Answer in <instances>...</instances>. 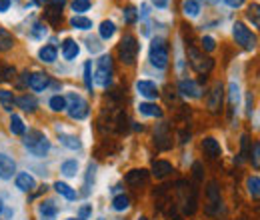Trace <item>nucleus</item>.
<instances>
[{"instance_id": "a18cd8bd", "label": "nucleus", "mask_w": 260, "mask_h": 220, "mask_svg": "<svg viewBox=\"0 0 260 220\" xmlns=\"http://www.w3.org/2000/svg\"><path fill=\"white\" fill-rule=\"evenodd\" d=\"M46 18H48V22H50L52 26H58V22L62 20L60 8H50V10H48V14H46Z\"/></svg>"}, {"instance_id": "bf43d9fd", "label": "nucleus", "mask_w": 260, "mask_h": 220, "mask_svg": "<svg viewBox=\"0 0 260 220\" xmlns=\"http://www.w3.org/2000/svg\"><path fill=\"white\" fill-rule=\"evenodd\" d=\"M34 4H44V2H46V0H32Z\"/></svg>"}, {"instance_id": "37998d69", "label": "nucleus", "mask_w": 260, "mask_h": 220, "mask_svg": "<svg viewBox=\"0 0 260 220\" xmlns=\"http://www.w3.org/2000/svg\"><path fill=\"white\" fill-rule=\"evenodd\" d=\"M250 162H252V166L258 170L260 168V142L256 140L254 144H252V150H250Z\"/></svg>"}, {"instance_id": "2eb2a0df", "label": "nucleus", "mask_w": 260, "mask_h": 220, "mask_svg": "<svg viewBox=\"0 0 260 220\" xmlns=\"http://www.w3.org/2000/svg\"><path fill=\"white\" fill-rule=\"evenodd\" d=\"M14 184H16V188L20 190V192H32L36 188V180H34L32 174H28V172L14 174Z\"/></svg>"}, {"instance_id": "79ce46f5", "label": "nucleus", "mask_w": 260, "mask_h": 220, "mask_svg": "<svg viewBox=\"0 0 260 220\" xmlns=\"http://www.w3.org/2000/svg\"><path fill=\"white\" fill-rule=\"evenodd\" d=\"M200 46H202V52H214L216 40H214L212 36H202V38H200Z\"/></svg>"}, {"instance_id": "09e8293b", "label": "nucleus", "mask_w": 260, "mask_h": 220, "mask_svg": "<svg viewBox=\"0 0 260 220\" xmlns=\"http://www.w3.org/2000/svg\"><path fill=\"white\" fill-rule=\"evenodd\" d=\"M240 144H242V150H240V156L246 158L248 156V136L246 134H242V138H240Z\"/></svg>"}, {"instance_id": "c756f323", "label": "nucleus", "mask_w": 260, "mask_h": 220, "mask_svg": "<svg viewBox=\"0 0 260 220\" xmlns=\"http://www.w3.org/2000/svg\"><path fill=\"white\" fill-rule=\"evenodd\" d=\"M70 26L76 28V30H90V28H92V20L86 18V16H78V14H74V16L70 18Z\"/></svg>"}, {"instance_id": "c9c22d12", "label": "nucleus", "mask_w": 260, "mask_h": 220, "mask_svg": "<svg viewBox=\"0 0 260 220\" xmlns=\"http://www.w3.org/2000/svg\"><path fill=\"white\" fill-rule=\"evenodd\" d=\"M48 106H50V110H54V112H64L66 110V98L60 95H54L50 100H48Z\"/></svg>"}, {"instance_id": "6ab92c4d", "label": "nucleus", "mask_w": 260, "mask_h": 220, "mask_svg": "<svg viewBox=\"0 0 260 220\" xmlns=\"http://www.w3.org/2000/svg\"><path fill=\"white\" fill-rule=\"evenodd\" d=\"M146 180H148V170H144V168L130 170L128 174H126V184L132 186V188H140Z\"/></svg>"}, {"instance_id": "e2e57ef3", "label": "nucleus", "mask_w": 260, "mask_h": 220, "mask_svg": "<svg viewBox=\"0 0 260 220\" xmlns=\"http://www.w3.org/2000/svg\"><path fill=\"white\" fill-rule=\"evenodd\" d=\"M138 220H148V218H146V216H140V218H138Z\"/></svg>"}, {"instance_id": "f704fd0d", "label": "nucleus", "mask_w": 260, "mask_h": 220, "mask_svg": "<svg viewBox=\"0 0 260 220\" xmlns=\"http://www.w3.org/2000/svg\"><path fill=\"white\" fill-rule=\"evenodd\" d=\"M12 78H16V68L10 66V64H2L0 66V84L10 82Z\"/></svg>"}, {"instance_id": "0eeeda50", "label": "nucleus", "mask_w": 260, "mask_h": 220, "mask_svg": "<svg viewBox=\"0 0 260 220\" xmlns=\"http://www.w3.org/2000/svg\"><path fill=\"white\" fill-rule=\"evenodd\" d=\"M188 62L194 68L198 74H208L214 68V60L210 56H204V52L196 50L194 46L188 48Z\"/></svg>"}, {"instance_id": "49530a36", "label": "nucleus", "mask_w": 260, "mask_h": 220, "mask_svg": "<svg viewBox=\"0 0 260 220\" xmlns=\"http://www.w3.org/2000/svg\"><path fill=\"white\" fill-rule=\"evenodd\" d=\"M90 214H92V204H84V206H80V210H78V218L76 220H88Z\"/></svg>"}, {"instance_id": "7c9ffc66", "label": "nucleus", "mask_w": 260, "mask_h": 220, "mask_svg": "<svg viewBox=\"0 0 260 220\" xmlns=\"http://www.w3.org/2000/svg\"><path fill=\"white\" fill-rule=\"evenodd\" d=\"M182 12H184V16H188V18H196V16L200 14V2H196V0H184Z\"/></svg>"}, {"instance_id": "ea45409f", "label": "nucleus", "mask_w": 260, "mask_h": 220, "mask_svg": "<svg viewBox=\"0 0 260 220\" xmlns=\"http://www.w3.org/2000/svg\"><path fill=\"white\" fill-rule=\"evenodd\" d=\"M228 100H230V106L236 108V104L240 100V88L236 82H230V86H228Z\"/></svg>"}, {"instance_id": "423d86ee", "label": "nucleus", "mask_w": 260, "mask_h": 220, "mask_svg": "<svg viewBox=\"0 0 260 220\" xmlns=\"http://www.w3.org/2000/svg\"><path fill=\"white\" fill-rule=\"evenodd\" d=\"M232 36H234V42L240 46V48H244V50H254L256 48V34L250 30L244 22H234V26H232Z\"/></svg>"}, {"instance_id": "8fccbe9b", "label": "nucleus", "mask_w": 260, "mask_h": 220, "mask_svg": "<svg viewBox=\"0 0 260 220\" xmlns=\"http://www.w3.org/2000/svg\"><path fill=\"white\" fill-rule=\"evenodd\" d=\"M192 172H194V180L200 182V180H202V164H200V162H194V164H192Z\"/></svg>"}, {"instance_id": "bb28decb", "label": "nucleus", "mask_w": 260, "mask_h": 220, "mask_svg": "<svg viewBox=\"0 0 260 220\" xmlns=\"http://www.w3.org/2000/svg\"><path fill=\"white\" fill-rule=\"evenodd\" d=\"M14 48V36L0 26V52H8Z\"/></svg>"}, {"instance_id": "dca6fc26", "label": "nucleus", "mask_w": 260, "mask_h": 220, "mask_svg": "<svg viewBox=\"0 0 260 220\" xmlns=\"http://www.w3.org/2000/svg\"><path fill=\"white\" fill-rule=\"evenodd\" d=\"M60 52H62V58H64V60L72 62V60H76V56L80 54V46H78V42H76L74 38H64Z\"/></svg>"}, {"instance_id": "f8f14e48", "label": "nucleus", "mask_w": 260, "mask_h": 220, "mask_svg": "<svg viewBox=\"0 0 260 220\" xmlns=\"http://www.w3.org/2000/svg\"><path fill=\"white\" fill-rule=\"evenodd\" d=\"M16 174V162L14 158H10L8 154L0 152V178L2 180H10Z\"/></svg>"}, {"instance_id": "0e129e2a", "label": "nucleus", "mask_w": 260, "mask_h": 220, "mask_svg": "<svg viewBox=\"0 0 260 220\" xmlns=\"http://www.w3.org/2000/svg\"><path fill=\"white\" fill-rule=\"evenodd\" d=\"M66 220H76V218H66Z\"/></svg>"}, {"instance_id": "473e14b6", "label": "nucleus", "mask_w": 260, "mask_h": 220, "mask_svg": "<svg viewBox=\"0 0 260 220\" xmlns=\"http://www.w3.org/2000/svg\"><path fill=\"white\" fill-rule=\"evenodd\" d=\"M0 106L6 110V112H12V108H14V95L10 92V90H0Z\"/></svg>"}, {"instance_id": "69168bd1", "label": "nucleus", "mask_w": 260, "mask_h": 220, "mask_svg": "<svg viewBox=\"0 0 260 220\" xmlns=\"http://www.w3.org/2000/svg\"><path fill=\"white\" fill-rule=\"evenodd\" d=\"M98 220H104V218H98Z\"/></svg>"}, {"instance_id": "a211bd4d", "label": "nucleus", "mask_w": 260, "mask_h": 220, "mask_svg": "<svg viewBox=\"0 0 260 220\" xmlns=\"http://www.w3.org/2000/svg\"><path fill=\"white\" fill-rule=\"evenodd\" d=\"M178 90H180V95L188 96V98H200L202 96V88L196 84L194 80H188V78L178 82Z\"/></svg>"}, {"instance_id": "20e7f679", "label": "nucleus", "mask_w": 260, "mask_h": 220, "mask_svg": "<svg viewBox=\"0 0 260 220\" xmlns=\"http://www.w3.org/2000/svg\"><path fill=\"white\" fill-rule=\"evenodd\" d=\"M66 98V112L72 120H84L88 114H90V106L88 102L76 92H70Z\"/></svg>"}, {"instance_id": "1a4fd4ad", "label": "nucleus", "mask_w": 260, "mask_h": 220, "mask_svg": "<svg viewBox=\"0 0 260 220\" xmlns=\"http://www.w3.org/2000/svg\"><path fill=\"white\" fill-rule=\"evenodd\" d=\"M136 92L142 96V98H146V100H156L160 92H158V86L152 82V80H138L136 82Z\"/></svg>"}, {"instance_id": "f257e3e1", "label": "nucleus", "mask_w": 260, "mask_h": 220, "mask_svg": "<svg viewBox=\"0 0 260 220\" xmlns=\"http://www.w3.org/2000/svg\"><path fill=\"white\" fill-rule=\"evenodd\" d=\"M22 144L24 148L36 158H44L50 150V140L42 130H28L22 134Z\"/></svg>"}, {"instance_id": "c85d7f7f", "label": "nucleus", "mask_w": 260, "mask_h": 220, "mask_svg": "<svg viewBox=\"0 0 260 220\" xmlns=\"http://www.w3.org/2000/svg\"><path fill=\"white\" fill-rule=\"evenodd\" d=\"M94 176H96V164L90 162L88 168H86V178H84V190H82L84 196L90 194V188H92V184H94Z\"/></svg>"}, {"instance_id": "6e6552de", "label": "nucleus", "mask_w": 260, "mask_h": 220, "mask_svg": "<svg viewBox=\"0 0 260 220\" xmlns=\"http://www.w3.org/2000/svg\"><path fill=\"white\" fill-rule=\"evenodd\" d=\"M218 208H220V188H218L216 180H210L208 188H206V212L212 216V214H216Z\"/></svg>"}, {"instance_id": "4468645a", "label": "nucleus", "mask_w": 260, "mask_h": 220, "mask_svg": "<svg viewBox=\"0 0 260 220\" xmlns=\"http://www.w3.org/2000/svg\"><path fill=\"white\" fill-rule=\"evenodd\" d=\"M50 84V76L46 72H32L30 74V80H28V86L32 88L34 92H44Z\"/></svg>"}, {"instance_id": "72a5a7b5", "label": "nucleus", "mask_w": 260, "mask_h": 220, "mask_svg": "<svg viewBox=\"0 0 260 220\" xmlns=\"http://www.w3.org/2000/svg\"><path fill=\"white\" fill-rule=\"evenodd\" d=\"M60 172L64 174L66 178L76 176V172H78V162H76V160H64V162L60 164Z\"/></svg>"}, {"instance_id": "5fc2aeb1", "label": "nucleus", "mask_w": 260, "mask_h": 220, "mask_svg": "<svg viewBox=\"0 0 260 220\" xmlns=\"http://www.w3.org/2000/svg\"><path fill=\"white\" fill-rule=\"evenodd\" d=\"M10 6H12V0H0V12H8Z\"/></svg>"}, {"instance_id": "e433bc0d", "label": "nucleus", "mask_w": 260, "mask_h": 220, "mask_svg": "<svg viewBox=\"0 0 260 220\" xmlns=\"http://www.w3.org/2000/svg\"><path fill=\"white\" fill-rule=\"evenodd\" d=\"M246 188H248L250 196H252L254 200H258V194H260V178L258 176H250V178L246 180Z\"/></svg>"}, {"instance_id": "58836bf2", "label": "nucleus", "mask_w": 260, "mask_h": 220, "mask_svg": "<svg viewBox=\"0 0 260 220\" xmlns=\"http://www.w3.org/2000/svg\"><path fill=\"white\" fill-rule=\"evenodd\" d=\"M72 10L78 14V16H82V12H88L90 10V6H92V2L90 0H72Z\"/></svg>"}, {"instance_id": "6e6d98bb", "label": "nucleus", "mask_w": 260, "mask_h": 220, "mask_svg": "<svg viewBox=\"0 0 260 220\" xmlns=\"http://www.w3.org/2000/svg\"><path fill=\"white\" fill-rule=\"evenodd\" d=\"M150 2H152V4H154V6H156V8H166V6H168V2H170V0H150Z\"/></svg>"}, {"instance_id": "f03ea898", "label": "nucleus", "mask_w": 260, "mask_h": 220, "mask_svg": "<svg viewBox=\"0 0 260 220\" xmlns=\"http://www.w3.org/2000/svg\"><path fill=\"white\" fill-rule=\"evenodd\" d=\"M148 60L154 68L164 70L168 62H170V50H168V42L164 40L162 36H154L148 48Z\"/></svg>"}, {"instance_id": "2f4dec72", "label": "nucleus", "mask_w": 260, "mask_h": 220, "mask_svg": "<svg viewBox=\"0 0 260 220\" xmlns=\"http://www.w3.org/2000/svg\"><path fill=\"white\" fill-rule=\"evenodd\" d=\"M128 206H130V198L126 194H116L112 198V208L116 212H124V210H128Z\"/></svg>"}, {"instance_id": "680f3d73", "label": "nucleus", "mask_w": 260, "mask_h": 220, "mask_svg": "<svg viewBox=\"0 0 260 220\" xmlns=\"http://www.w3.org/2000/svg\"><path fill=\"white\" fill-rule=\"evenodd\" d=\"M2 210H4V204H2V200H0V212H2Z\"/></svg>"}, {"instance_id": "a19ab883", "label": "nucleus", "mask_w": 260, "mask_h": 220, "mask_svg": "<svg viewBox=\"0 0 260 220\" xmlns=\"http://www.w3.org/2000/svg\"><path fill=\"white\" fill-rule=\"evenodd\" d=\"M258 10H260V6H258V2H252L250 6H248V12H246V18L252 22V26L254 28H258Z\"/></svg>"}, {"instance_id": "052dcab7", "label": "nucleus", "mask_w": 260, "mask_h": 220, "mask_svg": "<svg viewBox=\"0 0 260 220\" xmlns=\"http://www.w3.org/2000/svg\"><path fill=\"white\" fill-rule=\"evenodd\" d=\"M196 2H198V0H196ZM204 2H212V4H214V2H218V0H204Z\"/></svg>"}, {"instance_id": "c03bdc74", "label": "nucleus", "mask_w": 260, "mask_h": 220, "mask_svg": "<svg viewBox=\"0 0 260 220\" xmlns=\"http://www.w3.org/2000/svg\"><path fill=\"white\" fill-rule=\"evenodd\" d=\"M122 16H124L126 24H136V20H138V12H136L134 6H126L124 12H122Z\"/></svg>"}, {"instance_id": "4be33fe9", "label": "nucleus", "mask_w": 260, "mask_h": 220, "mask_svg": "<svg viewBox=\"0 0 260 220\" xmlns=\"http://www.w3.org/2000/svg\"><path fill=\"white\" fill-rule=\"evenodd\" d=\"M136 108H138L140 114L150 116V118H160V116H162V108L156 106V104H152V102H140Z\"/></svg>"}, {"instance_id": "4c0bfd02", "label": "nucleus", "mask_w": 260, "mask_h": 220, "mask_svg": "<svg viewBox=\"0 0 260 220\" xmlns=\"http://www.w3.org/2000/svg\"><path fill=\"white\" fill-rule=\"evenodd\" d=\"M82 70H84V86H86V90H90L92 92V86H94V82H92V62L88 60V62H84L82 66Z\"/></svg>"}, {"instance_id": "b1692460", "label": "nucleus", "mask_w": 260, "mask_h": 220, "mask_svg": "<svg viewBox=\"0 0 260 220\" xmlns=\"http://www.w3.org/2000/svg\"><path fill=\"white\" fill-rule=\"evenodd\" d=\"M58 140H60V144L66 146V148H70V150H80L82 148V142L74 136V134H66V132H58Z\"/></svg>"}, {"instance_id": "de8ad7c7", "label": "nucleus", "mask_w": 260, "mask_h": 220, "mask_svg": "<svg viewBox=\"0 0 260 220\" xmlns=\"http://www.w3.org/2000/svg\"><path fill=\"white\" fill-rule=\"evenodd\" d=\"M46 34V26L44 24H40V22H36L32 28V36L34 38H40V36H44Z\"/></svg>"}, {"instance_id": "3c124183", "label": "nucleus", "mask_w": 260, "mask_h": 220, "mask_svg": "<svg viewBox=\"0 0 260 220\" xmlns=\"http://www.w3.org/2000/svg\"><path fill=\"white\" fill-rule=\"evenodd\" d=\"M20 76H22V78H20V80L16 82V86H18V88H24V86H28V80H30V74H28V72H22Z\"/></svg>"}, {"instance_id": "aec40b11", "label": "nucleus", "mask_w": 260, "mask_h": 220, "mask_svg": "<svg viewBox=\"0 0 260 220\" xmlns=\"http://www.w3.org/2000/svg\"><path fill=\"white\" fill-rule=\"evenodd\" d=\"M14 104H16L20 110H24V112H34V110L38 108L36 96L28 95V92H24V95H20L18 98H14Z\"/></svg>"}, {"instance_id": "5701e85b", "label": "nucleus", "mask_w": 260, "mask_h": 220, "mask_svg": "<svg viewBox=\"0 0 260 220\" xmlns=\"http://www.w3.org/2000/svg\"><path fill=\"white\" fill-rule=\"evenodd\" d=\"M56 56H58V50H56V46H52V44H44V46L38 50V58H40V62H44V64H52L56 60Z\"/></svg>"}, {"instance_id": "412c9836", "label": "nucleus", "mask_w": 260, "mask_h": 220, "mask_svg": "<svg viewBox=\"0 0 260 220\" xmlns=\"http://www.w3.org/2000/svg\"><path fill=\"white\" fill-rule=\"evenodd\" d=\"M172 170H174V166H172L168 160H154L150 172H152V176H154L156 180H162L168 174H172Z\"/></svg>"}, {"instance_id": "7ed1b4c3", "label": "nucleus", "mask_w": 260, "mask_h": 220, "mask_svg": "<svg viewBox=\"0 0 260 220\" xmlns=\"http://www.w3.org/2000/svg\"><path fill=\"white\" fill-rule=\"evenodd\" d=\"M138 50H140V44L136 40L134 34L126 32L122 38H120V44H118V58L120 62L126 64V66H132L138 58Z\"/></svg>"}, {"instance_id": "a878e982", "label": "nucleus", "mask_w": 260, "mask_h": 220, "mask_svg": "<svg viewBox=\"0 0 260 220\" xmlns=\"http://www.w3.org/2000/svg\"><path fill=\"white\" fill-rule=\"evenodd\" d=\"M54 190H56L60 196H64L66 200H76V198H78V192L72 188L70 184L60 182V180H58V182H54Z\"/></svg>"}, {"instance_id": "393cba45", "label": "nucleus", "mask_w": 260, "mask_h": 220, "mask_svg": "<svg viewBox=\"0 0 260 220\" xmlns=\"http://www.w3.org/2000/svg\"><path fill=\"white\" fill-rule=\"evenodd\" d=\"M8 130H10L12 134H16V136H22V134L26 132V124H24V120H22L18 114H12V116H10V122H8Z\"/></svg>"}, {"instance_id": "4d7b16f0", "label": "nucleus", "mask_w": 260, "mask_h": 220, "mask_svg": "<svg viewBox=\"0 0 260 220\" xmlns=\"http://www.w3.org/2000/svg\"><path fill=\"white\" fill-rule=\"evenodd\" d=\"M88 48H90V52H98L100 50V44H98L96 40H88Z\"/></svg>"}, {"instance_id": "9d476101", "label": "nucleus", "mask_w": 260, "mask_h": 220, "mask_svg": "<svg viewBox=\"0 0 260 220\" xmlns=\"http://www.w3.org/2000/svg\"><path fill=\"white\" fill-rule=\"evenodd\" d=\"M200 148H202V152H204V156L210 158V160H216V158H220L222 154V148H220V142L216 140V138H212V136H208V138H204L202 140V144H200Z\"/></svg>"}, {"instance_id": "13d9d810", "label": "nucleus", "mask_w": 260, "mask_h": 220, "mask_svg": "<svg viewBox=\"0 0 260 220\" xmlns=\"http://www.w3.org/2000/svg\"><path fill=\"white\" fill-rule=\"evenodd\" d=\"M48 2H50L54 8H62V6L66 4V0H48Z\"/></svg>"}, {"instance_id": "603ef678", "label": "nucleus", "mask_w": 260, "mask_h": 220, "mask_svg": "<svg viewBox=\"0 0 260 220\" xmlns=\"http://www.w3.org/2000/svg\"><path fill=\"white\" fill-rule=\"evenodd\" d=\"M150 16V6L148 4H142L140 6V12H138V18H148Z\"/></svg>"}, {"instance_id": "9b49d317", "label": "nucleus", "mask_w": 260, "mask_h": 220, "mask_svg": "<svg viewBox=\"0 0 260 220\" xmlns=\"http://www.w3.org/2000/svg\"><path fill=\"white\" fill-rule=\"evenodd\" d=\"M222 84L220 82H216L214 86H212V90L208 92V98H206V104H208V110L210 112H218L220 110V106H222Z\"/></svg>"}, {"instance_id": "ddd939ff", "label": "nucleus", "mask_w": 260, "mask_h": 220, "mask_svg": "<svg viewBox=\"0 0 260 220\" xmlns=\"http://www.w3.org/2000/svg\"><path fill=\"white\" fill-rule=\"evenodd\" d=\"M168 140H170L168 124H166V122H160V124L154 128V142H156V146H158L160 150H166V148L172 146V142H168Z\"/></svg>"}, {"instance_id": "864d4df0", "label": "nucleus", "mask_w": 260, "mask_h": 220, "mask_svg": "<svg viewBox=\"0 0 260 220\" xmlns=\"http://www.w3.org/2000/svg\"><path fill=\"white\" fill-rule=\"evenodd\" d=\"M224 4L230 6V8H240L244 4V0H224Z\"/></svg>"}, {"instance_id": "f3484780", "label": "nucleus", "mask_w": 260, "mask_h": 220, "mask_svg": "<svg viewBox=\"0 0 260 220\" xmlns=\"http://www.w3.org/2000/svg\"><path fill=\"white\" fill-rule=\"evenodd\" d=\"M38 218L40 220H54L58 214V206L52 202V200H42L38 204Z\"/></svg>"}, {"instance_id": "cd10ccee", "label": "nucleus", "mask_w": 260, "mask_h": 220, "mask_svg": "<svg viewBox=\"0 0 260 220\" xmlns=\"http://www.w3.org/2000/svg\"><path fill=\"white\" fill-rule=\"evenodd\" d=\"M98 34H100V38H102V40H110V38L116 34V26H114V22H112V20H102V22H100V26H98Z\"/></svg>"}, {"instance_id": "39448f33", "label": "nucleus", "mask_w": 260, "mask_h": 220, "mask_svg": "<svg viewBox=\"0 0 260 220\" xmlns=\"http://www.w3.org/2000/svg\"><path fill=\"white\" fill-rule=\"evenodd\" d=\"M112 74H114V64H112V56L110 54H102L96 60V72H94V80L98 86L108 88L112 82Z\"/></svg>"}]
</instances>
